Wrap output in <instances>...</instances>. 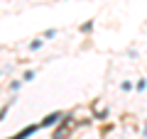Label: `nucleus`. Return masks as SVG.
<instances>
[{
  "label": "nucleus",
  "instance_id": "f257e3e1",
  "mask_svg": "<svg viewBox=\"0 0 147 139\" xmlns=\"http://www.w3.org/2000/svg\"><path fill=\"white\" fill-rule=\"evenodd\" d=\"M59 120V112H54V115H49V117H44V122H42V127H49V124H54Z\"/></svg>",
  "mask_w": 147,
  "mask_h": 139
}]
</instances>
